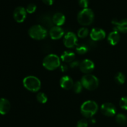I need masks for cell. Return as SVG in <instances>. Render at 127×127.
Masks as SVG:
<instances>
[{"label": "cell", "mask_w": 127, "mask_h": 127, "mask_svg": "<svg viewBox=\"0 0 127 127\" xmlns=\"http://www.w3.org/2000/svg\"><path fill=\"white\" fill-rule=\"evenodd\" d=\"M94 14L93 10L89 8L83 9L78 14V22L81 26H87L91 24L94 21Z\"/></svg>", "instance_id": "obj_1"}, {"label": "cell", "mask_w": 127, "mask_h": 127, "mask_svg": "<svg viewBox=\"0 0 127 127\" xmlns=\"http://www.w3.org/2000/svg\"><path fill=\"white\" fill-rule=\"evenodd\" d=\"M98 110V105L93 100H87L81 106V113L86 118H91Z\"/></svg>", "instance_id": "obj_2"}, {"label": "cell", "mask_w": 127, "mask_h": 127, "mask_svg": "<svg viewBox=\"0 0 127 127\" xmlns=\"http://www.w3.org/2000/svg\"><path fill=\"white\" fill-rule=\"evenodd\" d=\"M23 85L27 90L32 93L38 91L41 88V82L34 76H28L23 79Z\"/></svg>", "instance_id": "obj_3"}, {"label": "cell", "mask_w": 127, "mask_h": 127, "mask_svg": "<svg viewBox=\"0 0 127 127\" xmlns=\"http://www.w3.org/2000/svg\"><path fill=\"white\" fill-rule=\"evenodd\" d=\"M83 88L89 91H94L99 86V79L96 76L91 74L83 76L81 80Z\"/></svg>", "instance_id": "obj_4"}, {"label": "cell", "mask_w": 127, "mask_h": 127, "mask_svg": "<svg viewBox=\"0 0 127 127\" xmlns=\"http://www.w3.org/2000/svg\"><path fill=\"white\" fill-rule=\"evenodd\" d=\"M42 64L47 70L53 71L60 66V59L57 55L50 54L45 57Z\"/></svg>", "instance_id": "obj_5"}, {"label": "cell", "mask_w": 127, "mask_h": 127, "mask_svg": "<svg viewBox=\"0 0 127 127\" xmlns=\"http://www.w3.org/2000/svg\"><path fill=\"white\" fill-rule=\"evenodd\" d=\"M29 35L33 39L40 40L47 37V29L41 25H34L29 30Z\"/></svg>", "instance_id": "obj_6"}, {"label": "cell", "mask_w": 127, "mask_h": 127, "mask_svg": "<svg viewBox=\"0 0 127 127\" xmlns=\"http://www.w3.org/2000/svg\"><path fill=\"white\" fill-rule=\"evenodd\" d=\"M100 111L103 115L107 117H113L116 114V107L113 104L110 102H106L103 104L100 107Z\"/></svg>", "instance_id": "obj_7"}, {"label": "cell", "mask_w": 127, "mask_h": 127, "mask_svg": "<svg viewBox=\"0 0 127 127\" xmlns=\"http://www.w3.org/2000/svg\"><path fill=\"white\" fill-rule=\"evenodd\" d=\"M77 37L74 33L71 32H68L64 35V45L66 48H72L77 46Z\"/></svg>", "instance_id": "obj_8"}, {"label": "cell", "mask_w": 127, "mask_h": 127, "mask_svg": "<svg viewBox=\"0 0 127 127\" xmlns=\"http://www.w3.org/2000/svg\"><path fill=\"white\" fill-rule=\"evenodd\" d=\"M79 69L84 74H90L94 69L95 64L92 60L89 59H86L82 61L79 64Z\"/></svg>", "instance_id": "obj_9"}, {"label": "cell", "mask_w": 127, "mask_h": 127, "mask_svg": "<svg viewBox=\"0 0 127 127\" xmlns=\"http://www.w3.org/2000/svg\"><path fill=\"white\" fill-rule=\"evenodd\" d=\"M27 11L24 7L19 6L16 7L13 12V17L15 21L18 23H21L25 21L27 16Z\"/></svg>", "instance_id": "obj_10"}, {"label": "cell", "mask_w": 127, "mask_h": 127, "mask_svg": "<svg viewBox=\"0 0 127 127\" xmlns=\"http://www.w3.org/2000/svg\"><path fill=\"white\" fill-rule=\"evenodd\" d=\"M112 23L114 26V31L122 33H127V19H124L120 21L114 19L112 21Z\"/></svg>", "instance_id": "obj_11"}, {"label": "cell", "mask_w": 127, "mask_h": 127, "mask_svg": "<svg viewBox=\"0 0 127 127\" xmlns=\"http://www.w3.org/2000/svg\"><path fill=\"white\" fill-rule=\"evenodd\" d=\"M106 36L105 32L102 29L94 28L90 32V37L92 40L94 42L100 41L104 39Z\"/></svg>", "instance_id": "obj_12"}, {"label": "cell", "mask_w": 127, "mask_h": 127, "mask_svg": "<svg viewBox=\"0 0 127 127\" xmlns=\"http://www.w3.org/2000/svg\"><path fill=\"white\" fill-rule=\"evenodd\" d=\"M49 35L52 39L58 40L64 35V31L60 27L53 26L50 29Z\"/></svg>", "instance_id": "obj_13"}, {"label": "cell", "mask_w": 127, "mask_h": 127, "mask_svg": "<svg viewBox=\"0 0 127 127\" xmlns=\"http://www.w3.org/2000/svg\"><path fill=\"white\" fill-rule=\"evenodd\" d=\"M60 86L63 89L66 90H69L72 89L74 86V82L72 78L68 76H64L62 77L60 81Z\"/></svg>", "instance_id": "obj_14"}, {"label": "cell", "mask_w": 127, "mask_h": 127, "mask_svg": "<svg viewBox=\"0 0 127 127\" xmlns=\"http://www.w3.org/2000/svg\"><path fill=\"white\" fill-rule=\"evenodd\" d=\"M11 109V104L7 99L5 98L0 99V114L6 115Z\"/></svg>", "instance_id": "obj_15"}, {"label": "cell", "mask_w": 127, "mask_h": 127, "mask_svg": "<svg viewBox=\"0 0 127 127\" xmlns=\"http://www.w3.org/2000/svg\"><path fill=\"white\" fill-rule=\"evenodd\" d=\"M65 20V16L62 12H57L53 15L52 17L53 22L56 25V26H58V27H60L62 25L64 24Z\"/></svg>", "instance_id": "obj_16"}, {"label": "cell", "mask_w": 127, "mask_h": 127, "mask_svg": "<svg viewBox=\"0 0 127 127\" xmlns=\"http://www.w3.org/2000/svg\"><path fill=\"white\" fill-rule=\"evenodd\" d=\"M120 39V35L118 31H113L109 33L107 37V40L111 45H115L119 42Z\"/></svg>", "instance_id": "obj_17"}, {"label": "cell", "mask_w": 127, "mask_h": 127, "mask_svg": "<svg viewBox=\"0 0 127 127\" xmlns=\"http://www.w3.org/2000/svg\"><path fill=\"white\" fill-rule=\"evenodd\" d=\"M75 58V54L71 51H64L61 55V59L65 63H71Z\"/></svg>", "instance_id": "obj_18"}, {"label": "cell", "mask_w": 127, "mask_h": 127, "mask_svg": "<svg viewBox=\"0 0 127 127\" xmlns=\"http://www.w3.org/2000/svg\"><path fill=\"white\" fill-rule=\"evenodd\" d=\"M117 123L122 126L127 125V116L123 114H119L117 115L115 118Z\"/></svg>", "instance_id": "obj_19"}, {"label": "cell", "mask_w": 127, "mask_h": 127, "mask_svg": "<svg viewBox=\"0 0 127 127\" xmlns=\"http://www.w3.org/2000/svg\"><path fill=\"white\" fill-rule=\"evenodd\" d=\"M89 50L88 46L86 44H79L77 45L76 47V51L77 53L78 54L80 55H83L85 54L86 53H87Z\"/></svg>", "instance_id": "obj_20"}, {"label": "cell", "mask_w": 127, "mask_h": 127, "mask_svg": "<svg viewBox=\"0 0 127 127\" xmlns=\"http://www.w3.org/2000/svg\"><path fill=\"white\" fill-rule=\"evenodd\" d=\"M114 79L117 84H123L125 81V76L121 72H119L115 74Z\"/></svg>", "instance_id": "obj_21"}, {"label": "cell", "mask_w": 127, "mask_h": 127, "mask_svg": "<svg viewBox=\"0 0 127 127\" xmlns=\"http://www.w3.org/2000/svg\"><path fill=\"white\" fill-rule=\"evenodd\" d=\"M41 23L43 24V27L45 26L47 27H52V24L53 23V21L50 19V17H48V16H43L42 19H41Z\"/></svg>", "instance_id": "obj_22"}, {"label": "cell", "mask_w": 127, "mask_h": 127, "mask_svg": "<svg viewBox=\"0 0 127 127\" xmlns=\"http://www.w3.org/2000/svg\"><path fill=\"white\" fill-rule=\"evenodd\" d=\"M37 100L38 102L41 103V104H45L47 102V96L46 95V94L43 93H38L37 94Z\"/></svg>", "instance_id": "obj_23"}, {"label": "cell", "mask_w": 127, "mask_h": 127, "mask_svg": "<svg viewBox=\"0 0 127 127\" xmlns=\"http://www.w3.org/2000/svg\"><path fill=\"white\" fill-rule=\"evenodd\" d=\"M89 30L86 27H82L78 31V36L79 38H86L89 35Z\"/></svg>", "instance_id": "obj_24"}, {"label": "cell", "mask_w": 127, "mask_h": 127, "mask_svg": "<svg viewBox=\"0 0 127 127\" xmlns=\"http://www.w3.org/2000/svg\"><path fill=\"white\" fill-rule=\"evenodd\" d=\"M83 84H82L81 81H76L75 83H74V86L73 87V91L76 94H79L83 90Z\"/></svg>", "instance_id": "obj_25"}, {"label": "cell", "mask_w": 127, "mask_h": 127, "mask_svg": "<svg viewBox=\"0 0 127 127\" xmlns=\"http://www.w3.org/2000/svg\"><path fill=\"white\" fill-rule=\"evenodd\" d=\"M119 105L123 110H127V97H123L119 102Z\"/></svg>", "instance_id": "obj_26"}, {"label": "cell", "mask_w": 127, "mask_h": 127, "mask_svg": "<svg viewBox=\"0 0 127 127\" xmlns=\"http://www.w3.org/2000/svg\"><path fill=\"white\" fill-rule=\"evenodd\" d=\"M26 9L27 13L32 14L34 12H35L36 9H37V6H36L35 4H29L27 5Z\"/></svg>", "instance_id": "obj_27"}, {"label": "cell", "mask_w": 127, "mask_h": 127, "mask_svg": "<svg viewBox=\"0 0 127 127\" xmlns=\"http://www.w3.org/2000/svg\"><path fill=\"white\" fill-rule=\"evenodd\" d=\"M79 6L83 9L88 8L89 4V0H78Z\"/></svg>", "instance_id": "obj_28"}, {"label": "cell", "mask_w": 127, "mask_h": 127, "mask_svg": "<svg viewBox=\"0 0 127 127\" xmlns=\"http://www.w3.org/2000/svg\"><path fill=\"white\" fill-rule=\"evenodd\" d=\"M88 122L85 119H81L77 123L76 127H88Z\"/></svg>", "instance_id": "obj_29"}, {"label": "cell", "mask_w": 127, "mask_h": 127, "mask_svg": "<svg viewBox=\"0 0 127 127\" xmlns=\"http://www.w3.org/2000/svg\"><path fill=\"white\" fill-rule=\"evenodd\" d=\"M79 64H80V63L78 62V61H73L71 63H70L69 66H70V67L71 68H76L77 67L79 66Z\"/></svg>", "instance_id": "obj_30"}, {"label": "cell", "mask_w": 127, "mask_h": 127, "mask_svg": "<svg viewBox=\"0 0 127 127\" xmlns=\"http://www.w3.org/2000/svg\"><path fill=\"white\" fill-rule=\"evenodd\" d=\"M42 1H43V3L48 6H51L53 4V2H54V0H42Z\"/></svg>", "instance_id": "obj_31"}, {"label": "cell", "mask_w": 127, "mask_h": 127, "mask_svg": "<svg viewBox=\"0 0 127 127\" xmlns=\"http://www.w3.org/2000/svg\"><path fill=\"white\" fill-rule=\"evenodd\" d=\"M60 69L62 72H66L68 70V66L65 64H62L60 66Z\"/></svg>", "instance_id": "obj_32"}, {"label": "cell", "mask_w": 127, "mask_h": 127, "mask_svg": "<svg viewBox=\"0 0 127 127\" xmlns=\"http://www.w3.org/2000/svg\"><path fill=\"white\" fill-rule=\"evenodd\" d=\"M90 122L91 123V124H94V123L95 122V120H94V119H92L91 120H90Z\"/></svg>", "instance_id": "obj_33"}]
</instances>
